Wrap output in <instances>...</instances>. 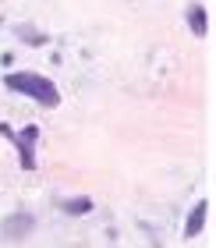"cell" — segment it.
Listing matches in <instances>:
<instances>
[{"instance_id": "obj_3", "label": "cell", "mask_w": 216, "mask_h": 248, "mask_svg": "<svg viewBox=\"0 0 216 248\" xmlns=\"http://www.w3.org/2000/svg\"><path fill=\"white\" fill-rule=\"evenodd\" d=\"M32 231H36V220H32L29 213H11V217L0 223V234H4V241H25Z\"/></svg>"}, {"instance_id": "obj_2", "label": "cell", "mask_w": 216, "mask_h": 248, "mask_svg": "<svg viewBox=\"0 0 216 248\" xmlns=\"http://www.w3.org/2000/svg\"><path fill=\"white\" fill-rule=\"evenodd\" d=\"M0 135H4L7 142H15L18 149V163L21 170H36V145H39V124H25L21 131H15L11 124H0Z\"/></svg>"}, {"instance_id": "obj_1", "label": "cell", "mask_w": 216, "mask_h": 248, "mask_svg": "<svg viewBox=\"0 0 216 248\" xmlns=\"http://www.w3.org/2000/svg\"><path fill=\"white\" fill-rule=\"evenodd\" d=\"M4 85L11 89V93H18V96L36 99V103L46 107V110L61 107V89H57V82L46 78V75H39V71H7Z\"/></svg>"}, {"instance_id": "obj_6", "label": "cell", "mask_w": 216, "mask_h": 248, "mask_svg": "<svg viewBox=\"0 0 216 248\" xmlns=\"http://www.w3.org/2000/svg\"><path fill=\"white\" fill-rule=\"evenodd\" d=\"M61 213H64V217H85V213H93V199H89V195L64 199L61 202Z\"/></svg>"}, {"instance_id": "obj_4", "label": "cell", "mask_w": 216, "mask_h": 248, "mask_svg": "<svg viewBox=\"0 0 216 248\" xmlns=\"http://www.w3.org/2000/svg\"><path fill=\"white\" fill-rule=\"evenodd\" d=\"M206 220H209V199H199L195 206L188 209V217H185V238H199L202 231H206Z\"/></svg>"}, {"instance_id": "obj_5", "label": "cell", "mask_w": 216, "mask_h": 248, "mask_svg": "<svg viewBox=\"0 0 216 248\" xmlns=\"http://www.w3.org/2000/svg\"><path fill=\"white\" fill-rule=\"evenodd\" d=\"M185 21H188V29H191V36H195V39H202L209 32V11L202 7V4H188Z\"/></svg>"}]
</instances>
